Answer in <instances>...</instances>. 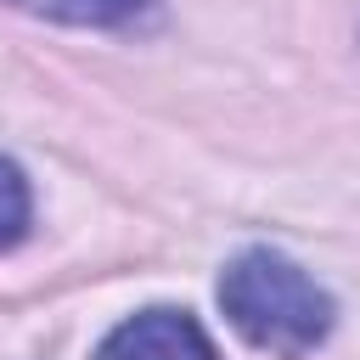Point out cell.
<instances>
[{"instance_id": "7a4b0ae2", "label": "cell", "mask_w": 360, "mask_h": 360, "mask_svg": "<svg viewBox=\"0 0 360 360\" xmlns=\"http://www.w3.org/2000/svg\"><path fill=\"white\" fill-rule=\"evenodd\" d=\"M96 360H219V354L186 309H141L118 332H107Z\"/></svg>"}, {"instance_id": "3957f363", "label": "cell", "mask_w": 360, "mask_h": 360, "mask_svg": "<svg viewBox=\"0 0 360 360\" xmlns=\"http://www.w3.org/2000/svg\"><path fill=\"white\" fill-rule=\"evenodd\" d=\"M34 17H56V22H84V28H101V22H124L135 17L146 0H11Z\"/></svg>"}, {"instance_id": "6da1fadb", "label": "cell", "mask_w": 360, "mask_h": 360, "mask_svg": "<svg viewBox=\"0 0 360 360\" xmlns=\"http://www.w3.org/2000/svg\"><path fill=\"white\" fill-rule=\"evenodd\" d=\"M219 309L253 349H270L281 360L315 354L332 332V298L287 253H270V248L242 253L219 276Z\"/></svg>"}, {"instance_id": "277c9868", "label": "cell", "mask_w": 360, "mask_h": 360, "mask_svg": "<svg viewBox=\"0 0 360 360\" xmlns=\"http://www.w3.org/2000/svg\"><path fill=\"white\" fill-rule=\"evenodd\" d=\"M28 231V180L11 158H0V248H11Z\"/></svg>"}]
</instances>
